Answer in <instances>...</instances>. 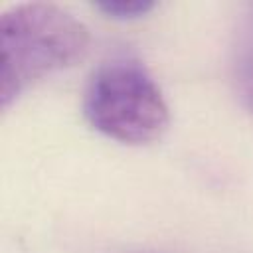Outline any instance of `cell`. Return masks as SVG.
Wrapping results in <instances>:
<instances>
[{
	"instance_id": "1",
	"label": "cell",
	"mask_w": 253,
	"mask_h": 253,
	"mask_svg": "<svg viewBox=\"0 0 253 253\" xmlns=\"http://www.w3.org/2000/svg\"><path fill=\"white\" fill-rule=\"evenodd\" d=\"M87 26L47 2H22L0 16V109L42 79L79 63L89 49Z\"/></svg>"
},
{
	"instance_id": "3",
	"label": "cell",
	"mask_w": 253,
	"mask_h": 253,
	"mask_svg": "<svg viewBox=\"0 0 253 253\" xmlns=\"http://www.w3.org/2000/svg\"><path fill=\"white\" fill-rule=\"evenodd\" d=\"M231 81L237 99L253 115V2L247 4L233 34Z\"/></svg>"
},
{
	"instance_id": "4",
	"label": "cell",
	"mask_w": 253,
	"mask_h": 253,
	"mask_svg": "<svg viewBox=\"0 0 253 253\" xmlns=\"http://www.w3.org/2000/svg\"><path fill=\"white\" fill-rule=\"evenodd\" d=\"M95 6L99 12H103L109 18L134 20V18L146 16L154 8V2L150 0H101Z\"/></svg>"
},
{
	"instance_id": "2",
	"label": "cell",
	"mask_w": 253,
	"mask_h": 253,
	"mask_svg": "<svg viewBox=\"0 0 253 253\" xmlns=\"http://www.w3.org/2000/svg\"><path fill=\"white\" fill-rule=\"evenodd\" d=\"M83 113L95 130L125 144L152 142L170 123L158 83L138 57L126 53L103 61L93 71Z\"/></svg>"
}]
</instances>
